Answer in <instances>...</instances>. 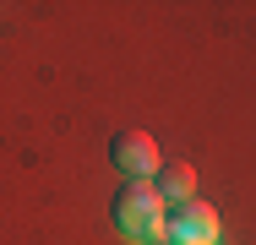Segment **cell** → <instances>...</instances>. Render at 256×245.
Listing matches in <instances>:
<instances>
[{"label": "cell", "instance_id": "cell-1", "mask_svg": "<svg viewBox=\"0 0 256 245\" xmlns=\"http://www.w3.org/2000/svg\"><path fill=\"white\" fill-rule=\"evenodd\" d=\"M114 229L131 234V240H164V224H169V202L148 186V180H126L114 191Z\"/></svg>", "mask_w": 256, "mask_h": 245}, {"label": "cell", "instance_id": "cell-3", "mask_svg": "<svg viewBox=\"0 0 256 245\" xmlns=\"http://www.w3.org/2000/svg\"><path fill=\"white\" fill-rule=\"evenodd\" d=\"M109 158H114V169H120L126 180H153L158 174V142L148 131H120V136L109 142Z\"/></svg>", "mask_w": 256, "mask_h": 245}, {"label": "cell", "instance_id": "cell-2", "mask_svg": "<svg viewBox=\"0 0 256 245\" xmlns=\"http://www.w3.org/2000/svg\"><path fill=\"white\" fill-rule=\"evenodd\" d=\"M164 240L169 245H212L218 240V207H207V202H180L174 212H169V224H164Z\"/></svg>", "mask_w": 256, "mask_h": 245}, {"label": "cell", "instance_id": "cell-4", "mask_svg": "<svg viewBox=\"0 0 256 245\" xmlns=\"http://www.w3.org/2000/svg\"><path fill=\"white\" fill-rule=\"evenodd\" d=\"M153 191L164 196V202H174V207H180V202H191V191H196V169H191V164H180V158H174V164H158Z\"/></svg>", "mask_w": 256, "mask_h": 245}]
</instances>
